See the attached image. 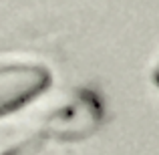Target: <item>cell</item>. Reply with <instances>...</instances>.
<instances>
[{"instance_id":"obj_1","label":"cell","mask_w":159,"mask_h":155,"mask_svg":"<svg viewBox=\"0 0 159 155\" xmlns=\"http://www.w3.org/2000/svg\"><path fill=\"white\" fill-rule=\"evenodd\" d=\"M51 83V73L34 62H10L0 66V117L39 97Z\"/></svg>"},{"instance_id":"obj_2","label":"cell","mask_w":159,"mask_h":155,"mask_svg":"<svg viewBox=\"0 0 159 155\" xmlns=\"http://www.w3.org/2000/svg\"><path fill=\"white\" fill-rule=\"evenodd\" d=\"M153 81H155V85L159 87V66L155 69V73H153Z\"/></svg>"}]
</instances>
